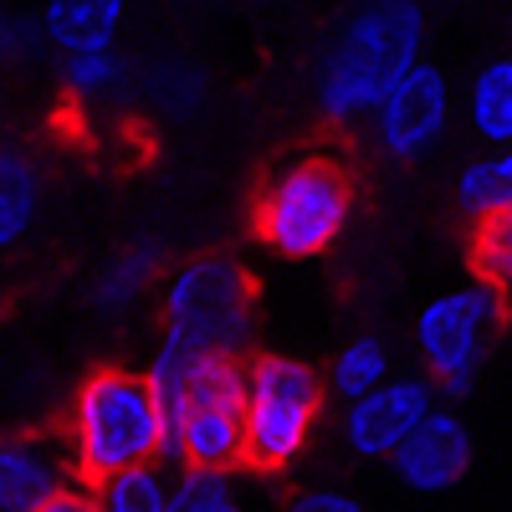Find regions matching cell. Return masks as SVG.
<instances>
[{"mask_svg":"<svg viewBox=\"0 0 512 512\" xmlns=\"http://www.w3.org/2000/svg\"><path fill=\"white\" fill-rule=\"evenodd\" d=\"M134 0H41V36L47 57L57 52H88V47H118V31L128 21Z\"/></svg>","mask_w":512,"mask_h":512,"instance_id":"obj_12","label":"cell"},{"mask_svg":"<svg viewBox=\"0 0 512 512\" xmlns=\"http://www.w3.org/2000/svg\"><path fill=\"white\" fill-rule=\"evenodd\" d=\"M169 512H246V492L236 472H210V466H180Z\"/></svg>","mask_w":512,"mask_h":512,"instance_id":"obj_21","label":"cell"},{"mask_svg":"<svg viewBox=\"0 0 512 512\" xmlns=\"http://www.w3.org/2000/svg\"><path fill=\"white\" fill-rule=\"evenodd\" d=\"M62 482H72L62 436H41V431L0 436V512H31Z\"/></svg>","mask_w":512,"mask_h":512,"instance_id":"obj_11","label":"cell"},{"mask_svg":"<svg viewBox=\"0 0 512 512\" xmlns=\"http://www.w3.org/2000/svg\"><path fill=\"white\" fill-rule=\"evenodd\" d=\"M472 277L512 297V210L472 221Z\"/></svg>","mask_w":512,"mask_h":512,"instance_id":"obj_22","label":"cell"},{"mask_svg":"<svg viewBox=\"0 0 512 512\" xmlns=\"http://www.w3.org/2000/svg\"><path fill=\"white\" fill-rule=\"evenodd\" d=\"M456 210L466 221H482V216H507L512 210V144L507 149H482L477 159H466L456 169Z\"/></svg>","mask_w":512,"mask_h":512,"instance_id":"obj_17","label":"cell"},{"mask_svg":"<svg viewBox=\"0 0 512 512\" xmlns=\"http://www.w3.org/2000/svg\"><path fill=\"white\" fill-rule=\"evenodd\" d=\"M93 492L103 512H169L175 477L164 472V461H149V466H128V472L93 482Z\"/></svg>","mask_w":512,"mask_h":512,"instance_id":"obj_20","label":"cell"},{"mask_svg":"<svg viewBox=\"0 0 512 512\" xmlns=\"http://www.w3.org/2000/svg\"><path fill=\"white\" fill-rule=\"evenodd\" d=\"M57 82L72 98V108H103L118 103L134 88V72H128L118 47H88V52H57Z\"/></svg>","mask_w":512,"mask_h":512,"instance_id":"obj_16","label":"cell"},{"mask_svg":"<svg viewBox=\"0 0 512 512\" xmlns=\"http://www.w3.org/2000/svg\"><path fill=\"white\" fill-rule=\"evenodd\" d=\"M420 57H425L420 0H364L323 47V62L313 77V103L323 123L359 128L374 98Z\"/></svg>","mask_w":512,"mask_h":512,"instance_id":"obj_2","label":"cell"},{"mask_svg":"<svg viewBox=\"0 0 512 512\" xmlns=\"http://www.w3.org/2000/svg\"><path fill=\"white\" fill-rule=\"evenodd\" d=\"M466 128L482 149H507L512 144V52L482 62L466 82Z\"/></svg>","mask_w":512,"mask_h":512,"instance_id":"obj_15","label":"cell"},{"mask_svg":"<svg viewBox=\"0 0 512 512\" xmlns=\"http://www.w3.org/2000/svg\"><path fill=\"white\" fill-rule=\"evenodd\" d=\"M390 374H395V349L384 344L379 333H354L349 344L333 354V364L323 369V390H328V400L349 405V400L369 395L374 384H384Z\"/></svg>","mask_w":512,"mask_h":512,"instance_id":"obj_18","label":"cell"},{"mask_svg":"<svg viewBox=\"0 0 512 512\" xmlns=\"http://www.w3.org/2000/svg\"><path fill=\"white\" fill-rule=\"evenodd\" d=\"M0 77H6V72H0Z\"/></svg>","mask_w":512,"mask_h":512,"instance_id":"obj_26","label":"cell"},{"mask_svg":"<svg viewBox=\"0 0 512 512\" xmlns=\"http://www.w3.org/2000/svg\"><path fill=\"white\" fill-rule=\"evenodd\" d=\"M287 512H369V507L349 487H308L287 502Z\"/></svg>","mask_w":512,"mask_h":512,"instance_id":"obj_24","label":"cell"},{"mask_svg":"<svg viewBox=\"0 0 512 512\" xmlns=\"http://www.w3.org/2000/svg\"><path fill=\"white\" fill-rule=\"evenodd\" d=\"M154 292H159V338L246 359L256 333V282L246 262L226 251H200L185 256L180 267H169Z\"/></svg>","mask_w":512,"mask_h":512,"instance_id":"obj_6","label":"cell"},{"mask_svg":"<svg viewBox=\"0 0 512 512\" xmlns=\"http://www.w3.org/2000/svg\"><path fill=\"white\" fill-rule=\"evenodd\" d=\"M62 446L72 461V477L103 482L128 466L164 461V410L154 400V384L144 369L103 364L72 390Z\"/></svg>","mask_w":512,"mask_h":512,"instance_id":"obj_3","label":"cell"},{"mask_svg":"<svg viewBox=\"0 0 512 512\" xmlns=\"http://www.w3.org/2000/svg\"><path fill=\"white\" fill-rule=\"evenodd\" d=\"M36 57H47V36H41V21L16 11V6H0V72H16L31 67Z\"/></svg>","mask_w":512,"mask_h":512,"instance_id":"obj_23","label":"cell"},{"mask_svg":"<svg viewBox=\"0 0 512 512\" xmlns=\"http://www.w3.org/2000/svg\"><path fill=\"white\" fill-rule=\"evenodd\" d=\"M507 328V297L487 282H456L436 292L410 323V349L420 359V374L441 395H472L482 379L497 338Z\"/></svg>","mask_w":512,"mask_h":512,"instance_id":"obj_7","label":"cell"},{"mask_svg":"<svg viewBox=\"0 0 512 512\" xmlns=\"http://www.w3.org/2000/svg\"><path fill=\"white\" fill-rule=\"evenodd\" d=\"M134 88L164 118H190L205 103V77H200V67L190 57H159V62H149L134 77Z\"/></svg>","mask_w":512,"mask_h":512,"instance_id":"obj_19","label":"cell"},{"mask_svg":"<svg viewBox=\"0 0 512 512\" xmlns=\"http://www.w3.org/2000/svg\"><path fill=\"white\" fill-rule=\"evenodd\" d=\"M31 512H103V507H98V492H93V482L72 477V482L52 487V492L41 497V502H36Z\"/></svg>","mask_w":512,"mask_h":512,"instance_id":"obj_25","label":"cell"},{"mask_svg":"<svg viewBox=\"0 0 512 512\" xmlns=\"http://www.w3.org/2000/svg\"><path fill=\"white\" fill-rule=\"evenodd\" d=\"M436 405H441V390L425 374H390L384 384H374L369 395L344 405L338 441H344V451L359 456V461H390L400 451V441Z\"/></svg>","mask_w":512,"mask_h":512,"instance_id":"obj_9","label":"cell"},{"mask_svg":"<svg viewBox=\"0 0 512 512\" xmlns=\"http://www.w3.org/2000/svg\"><path fill=\"white\" fill-rule=\"evenodd\" d=\"M144 374L164 410V461L236 472L241 466V359L159 338Z\"/></svg>","mask_w":512,"mask_h":512,"instance_id":"obj_1","label":"cell"},{"mask_svg":"<svg viewBox=\"0 0 512 512\" xmlns=\"http://www.w3.org/2000/svg\"><path fill=\"white\" fill-rule=\"evenodd\" d=\"M328 390L308 359L246 354L241 359V466L251 472H292L323 431Z\"/></svg>","mask_w":512,"mask_h":512,"instance_id":"obj_4","label":"cell"},{"mask_svg":"<svg viewBox=\"0 0 512 512\" xmlns=\"http://www.w3.org/2000/svg\"><path fill=\"white\" fill-rule=\"evenodd\" d=\"M472 456H477L472 425H466L451 405H436V410L400 441V451L390 456V472H395V482H400L405 492L441 497V492H451V487L466 482V472H472Z\"/></svg>","mask_w":512,"mask_h":512,"instance_id":"obj_10","label":"cell"},{"mask_svg":"<svg viewBox=\"0 0 512 512\" xmlns=\"http://www.w3.org/2000/svg\"><path fill=\"white\" fill-rule=\"evenodd\" d=\"M41 164L21 144H0V256L16 251L41 221Z\"/></svg>","mask_w":512,"mask_h":512,"instance_id":"obj_14","label":"cell"},{"mask_svg":"<svg viewBox=\"0 0 512 512\" xmlns=\"http://www.w3.org/2000/svg\"><path fill=\"white\" fill-rule=\"evenodd\" d=\"M354 221V175L333 154H297L256 190V241L282 262H313L344 241Z\"/></svg>","mask_w":512,"mask_h":512,"instance_id":"obj_5","label":"cell"},{"mask_svg":"<svg viewBox=\"0 0 512 512\" xmlns=\"http://www.w3.org/2000/svg\"><path fill=\"white\" fill-rule=\"evenodd\" d=\"M451 118H456V93H451V77L436 62H410L390 88L374 98V108L364 113V139L379 159L390 164H415L425 154H436L451 134Z\"/></svg>","mask_w":512,"mask_h":512,"instance_id":"obj_8","label":"cell"},{"mask_svg":"<svg viewBox=\"0 0 512 512\" xmlns=\"http://www.w3.org/2000/svg\"><path fill=\"white\" fill-rule=\"evenodd\" d=\"M159 277H164V267H159V246L134 241V246L113 251L108 262L98 267L88 303H93L98 318H123V313H134L144 297L159 287Z\"/></svg>","mask_w":512,"mask_h":512,"instance_id":"obj_13","label":"cell"}]
</instances>
